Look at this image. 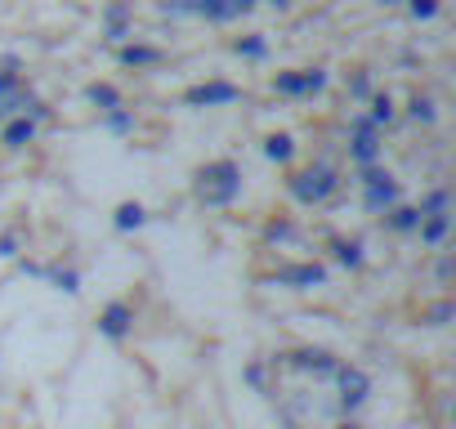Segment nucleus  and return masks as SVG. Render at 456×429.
I'll return each instance as SVG.
<instances>
[{
	"instance_id": "obj_8",
	"label": "nucleus",
	"mask_w": 456,
	"mask_h": 429,
	"mask_svg": "<svg viewBox=\"0 0 456 429\" xmlns=\"http://www.w3.org/2000/svg\"><path fill=\"white\" fill-rule=\"evenodd\" d=\"M130 327H134V309H130L126 300L103 304V313H99V336H108V340H126Z\"/></svg>"
},
{
	"instance_id": "obj_32",
	"label": "nucleus",
	"mask_w": 456,
	"mask_h": 429,
	"mask_svg": "<svg viewBox=\"0 0 456 429\" xmlns=\"http://www.w3.org/2000/svg\"><path fill=\"white\" fill-rule=\"evenodd\" d=\"M256 5H260V0H228V14L238 19V14H251Z\"/></svg>"
},
{
	"instance_id": "obj_1",
	"label": "nucleus",
	"mask_w": 456,
	"mask_h": 429,
	"mask_svg": "<svg viewBox=\"0 0 456 429\" xmlns=\"http://www.w3.org/2000/svg\"><path fill=\"white\" fill-rule=\"evenodd\" d=\"M238 197H242V166L238 161L219 157V161H206L197 170V201L201 206H233Z\"/></svg>"
},
{
	"instance_id": "obj_33",
	"label": "nucleus",
	"mask_w": 456,
	"mask_h": 429,
	"mask_svg": "<svg viewBox=\"0 0 456 429\" xmlns=\"http://www.w3.org/2000/svg\"><path fill=\"white\" fill-rule=\"evenodd\" d=\"M14 90H19V77L0 68V94H14Z\"/></svg>"
},
{
	"instance_id": "obj_23",
	"label": "nucleus",
	"mask_w": 456,
	"mask_h": 429,
	"mask_svg": "<svg viewBox=\"0 0 456 429\" xmlns=\"http://www.w3.org/2000/svg\"><path fill=\"white\" fill-rule=\"evenodd\" d=\"M103 125H108L112 134H130V130H134V117H130V112H126V103H121V108L103 112Z\"/></svg>"
},
{
	"instance_id": "obj_5",
	"label": "nucleus",
	"mask_w": 456,
	"mask_h": 429,
	"mask_svg": "<svg viewBox=\"0 0 456 429\" xmlns=\"http://www.w3.org/2000/svg\"><path fill=\"white\" fill-rule=\"evenodd\" d=\"M278 94H322L327 90V72L322 68H305V72H278L273 77Z\"/></svg>"
},
{
	"instance_id": "obj_10",
	"label": "nucleus",
	"mask_w": 456,
	"mask_h": 429,
	"mask_svg": "<svg viewBox=\"0 0 456 429\" xmlns=\"http://www.w3.org/2000/svg\"><path fill=\"white\" fill-rule=\"evenodd\" d=\"M37 139V121L23 112V117H10L5 125H0V143H5V148H28Z\"/></svg>"
},
{
	"instance_id": "obj_2",
	"label": "nucleus",
	"mask_w": 456,
	"mask_h": 429,
	"mask_svg": "<svg viewBox=\"0 0 456 429\" xmlns=\"http://www.w3.org/2000/svg\"><path fill=\"white\" fill-rule=\"evenodd\" d=\"M358 183H362V206H367L371 214H385V210L398 206V197H403L398 179H394L389 170H376V166H362Z\"/></svg>"
},
{
	"instance_id": "obj_19",
	"label": "nucleus",
	"mask_w": 456,
	"mask_h": 429,
	"mask_svg": "<svg viewBox=\"0 0 456 429\" xmlns=\"http://www.w3.org/2000/svg\"><path fill=\"white\" fill-rule=\"evenodd\" d=\"M331 255H336L345 269H362V260H367V255H362V242H345V238L331 242Z\"/></svg>"
},
{
	"instance_id": "obj_31",
	"label": "nucleus",
	"mask_w": 456,
	"mask_h": 429,
	"mask_svg": "<svg viewBox=\"0 0 456 429\" xmlns=\"http://www.w3.org/2000/svg\"><path fill=\"white\" fill-rule=\"evenodd\" d=\"M14 255H19V238L5 233V238H0V260H14Z\"/></svg>"
},
{
	"instance_id": "obj_36",
	"label": "nucleus",
	"mask_w": 456,
	"mask_h": 429,
	"mask_svg": "<svg viewBox=\"0 0 456 429\" xmlns=\"http://www.w3.org/2000/svg\"><path fill=\"white\" fill-rule=\"evenodd\" d=\"M380 5H403V0H380Z\"/></svg>"
},
{
	"instance_id": "obj_4",
	"label": "nucleus",
	"mask_w": 456,
	"mask_h": 429,
	"mask_svg": "<svg viewBox=\"0 0 456 429\" xmlns=\"http://www.w3.org/2000/svg\"><path fill=\"white\" fill-rule=\"evenodd\" d=\"M242 90L233 81H201L192 90H183V103L188 108H228V103H238Z\"/></svg>"
},
{
	"instance_id": "obj_27",
	"label": "nucleus",
	"mask_w": 456,
	"mask_h": 429,
	"mask_svg": "<svg viewBox=\"0 0 456 429\" xmlns=\"http://www.w3.org/2000/svg\"><path fill=\"white\" fill-rule=\"evenodd\" d=\"M407 10H411L416 23H429V19L438 14V0H407Z\"/></svg>"
},
{
	"instance_id": "obj_12",
	"label": "nucleus",
	"mask_w": 456,
	"mask_h": 429,
	"mask_svg": "<svg viewBox=\"0 0 456 429\" xmlns=\"http://www.w3.org/2000/svg\"><path fill=\"white\" fill-rule=\"evenodd\" d=\"M385 229H394V233H416V229H420V210H416V206H403V201L389 206V210H385Z\"/></svg>"
},
{
	"instance_id": "obj_14",
	"label": "nucleus",
	"mask_w": 456,
	"mask_h": 429,
	"mask_svg": "<svg viewBox=\"0 0 456 429\" xmlns=\"http://www.w3.org/2000/svg\"><path fill=\"white\" fill-rule=\"evenodd\" d=\"M291 362H296V367H305V371H318V376H336V367H340L327 349H300Z\"/></svg>"
},
{
	"instance_id": "obj_7",
	"label": "nucleus",
	"mask_w": 456,
	"mask_h": 429,
	"mask_svg": "<svg viewBox=\"0 0 456 429\" xmlns=\"http://www.w3.org/2000/svg\"><path fill=\"white\" fill-rule=\"evenodd\" d=\"M336 380H340V407H345V411H354V407L367 402L371 380H367L362 367H336Z\"/></svg>"
},
{
	"instance_id": "obj_30",
	"label": "nucleus",
	"mask_w": 456,
	"mask_h": 429,
	"mask_svg": "<svg viewBox=\"0 0 456 429\" xmlns=\"http://www.w3.org/2000/svg\"><path fill=\"white\" fill-rule=\"evenodd\" d=\"M265 238H269V242H282V238H291V224H287V220H278V224H269V229H265Z\"/></svg>"
},
{
	"instance_id": "obj_11",
	"label": "nucleus",
	"mask_w": 456,
	"mask_h": 429,
	"mask_svg": "<svg viewBox=\"0 0 456 429\" xmlns=\"http://www.w3.org/2000/svg\"><path fill=\"white\" fill-rule=\"evenodd\" d=\"M148 224V210L139 206V201H121L117 210H112V229L117 233H134V229H143Z\"/></svg>"
},
{
	"instance_id": "obj_28",
	"label": "nucleus",
	"mask_w": 456,
	"mask_h": 429,
	"mask_svg": "<svg viewBox=\"0 0 456 429\" xmlns=\"http://www.w3.org/2000/svg\"><path fill=\"white\" fill-rule=\"evenodd\" d=\"M349 94H354V99H371V77H367V72H358V77L349 81Z\"/></svg>"
},
{
	"instance_id": "obj_29",
	"label": "nucleus",
	"mask_w": 456,
	"mask_h": 429,
	"mask_svg": "<svg viewBox=\"0 0 456 429\" xmlns=\"http://www.w3.org/2000/svg\"><path fill=\"white\" fill-rule=\"evenodd\" d=\"M447 318H452V304H447V300H443V304H434V309L425 313V322H434V327H443Z\"/></svg>"
},
{
	"instance_id": "obj_18",
	"label": "nucleus",
	"mask_w": 456,
	"mask_h": 429,
	"mask_svg": "<svg viewBox=\"0 0 456 429\" xmlns=\"http://www.w3.org/2000/svg\"><path fill=\"white\" fill-rule=\"evenodd\" d=\"M108 41H126L130 36V5H108Z\"/></svg>"
},
{
	"instance_id": "obj_22",
	"label": "nucleus",
	"mask_w": 456,
	"mask_h": 429,
	"mask_svg": "<svg viewBox=\"0 0 456 429\" xmlns=\"http://www.w3.org/2000/svg\"><path fill=\"white\" fill-rule=\"evenodd\" d=\"M371 125H389L394 121V99L389 94H371V117H367Z\"/></svg>"
},
{
	"instance_id": "obj_25",
	"label": "nucleus",
	"mask_w": 456,
	"mask_h": 429,
	"mask_svg": "<svg viewBox=\"0 0 456 429\" xmlns=\"http://www.w3.org/2000/svg\"><path fill=\"white\" fill-rule=\"evenodd\" d=\"M45 278H50L59 291H68V295H77V291H81V278H77L72 269H54V273H45Z\"/></svg>"
},
{
	"instance_id": "obj_35",
	"label": "nucleus",
	"mask_w": 456,
	"mask_h": 429,
	"mask_svg": "<svg viewBox=\"0 0 456 429\" xmlns=\"http://www.w3.org/2000/svg\"><path fill=\"white\" fill-rule=\"evenodd\" d=\"M340 429H362V425H358V420H345V425H340Z\"/></svg>"
},
{
	"instance_id": "obj_3",
	"label": "nucleus",
	"mask_w": 456,
	"mask_h": 429,
	"mask_svg": "<svg viewBox=\"0 0 456 429\" xmlns=\"http://www.w3.org/2000/svg\"><path fill=\"white\" fill-rule=\"evenodd\" d=\"M336 170L331 166H309V170H300V174H291V197L300 201V206H318V201H327L331 192H336Z\"/></svg>"
},
{
	"instance_id": "obj_34",
	"label": "nucleus",
	"mask_w": 456,
	"mask_h": 429,
	"mask_svg": "<svg viewBox=\"0 0 456 429\" xmlns=\"http://www.w3.org/2000/svg\"><path fill=\"white\" fill-rule=\"evenodd\" d=\"M161 5L175 10V14H188V10H192V0H161Z\"/></svg>"
},
{
	"instance_id": "obj_26",
	"label": "nucleus",
	"mask_w": 456,
	"mask_h": 429,
	"mask_svg": "<svg viewBox=\"0 0 456 429\" xmlns=\"http://www.w3.org/2000/svg\"><path fill=\"white\" fill-rule=\"evenodd\" d=\"M407 112H411V121H425V125H429V121L438 117V112H434V99H420V94H416V99L407 103Z\"/></svg>"
},
{
	"instance_id": "obj_13",
	"label": "nucleus",
	"mask_w": 456,
	"mask_h": 429,
	"mask_svg": "<svg viewBox=\"0 0 456 429\" xmlns=\"http://www.w3.org/2000/svg\"><path fill=\"white\" fill-rule=\"evenodd\" d=\"M447 229H452V210H443V214H425L416 233H420V242H425V247H443Z\"/></svg>"
},
{
	"instance_id": "obj_15",
	"label": "nucleus",
	"mask_w": 456,
	"mask_h": 429,
	"mask_svg": "<svg viewBox=\"0 0 456 429\" xmlns=\"http://www.w3.org/2000/svg\"><path fill=\"white\" fill-rule=\"evenodd\" d=\"M121 63L126 68H157L161 63V50L157 45H121Z\"/></svg>"
},
{
	"instance_id": "obj_20",
	"label": "nucleus",
	"mask_w": 456,
	"mask_h": 429,
	"mask_svg": "<svg viewBox=\"0 0 456 429\" xmlns=\"http://www.w3.org/2000/svg\"><path fill=\"white\" fill-rule=\"evenodd\" d=\"M192 14L210 19V23H228L233 14H228V0H192Z\"/></svg>"
},
{
	"instance_id": "obj_9",
	"label": "nucleus",
	"mask_w": 456,
	"mask_h": 429,
	"mask_svg": "<svg viewBox=\"0 0 456 429\" xmlns=\"http://www.w3.org/2000/svg\"><path fill=\"white\" fill-rule=\"evenodd\" d=\"M287 287H300V291H309V287H322L327 282V269L318 264V260H305V264H291V269H282L278 273Z\"/></svg>"
},
{
	"instance_id": "obj_16",
	"label": "nucleus",
	"mask_w": 456,
	"mask_h": 429,
	"mask_svg": "<svg viewBox=\"0 0 456 429\" xmlns=\"http://www.w3.org/2000/svg\"><path fill=\"white\" fill-rule=\"evenodd\" d=\"M86 99H90L99 112H112V108H121V90H117V85H108V81H94V85H86Z\"/></svg>"
},
{
	"instance_id": "obj_17",
	"label": "nucleus",
	"mask_w": 456,
	"mask_h": 429,
	"mask_svg": "<svg viewBox=\"0 0 456 429\" xmlns=\"http://www.w3.org/2000/svg\"><path fill=\"white\" fill-rule=\"evenodd\" d=\"M265 157H269V161H278V166H287V161L296 157V139H291V134H282V130H278V134H269V139H265Z\"/></svg>"
},
{
	"instance_id": "obj_6",
	"label": "nucleus",
	"mask_w": 456,
	"mask_h": 429,
	"mask_svg": "<svg viewBox=\"0 0 456 429\" xmlns=\"http://www.w3.org/2000/svg\"><path fill=\"white\" fill-rule=\"evenodd\" d=\"M349 157H354V166H376V161H380V139H376V125H371L367 117H358V121H354Z\"/></svg>"
},
{
	"instance_id": "obj_21",
	"label": "nucleus",
	"mask_w": 456,
	"mask_h": 429,
	"mask_svg": "<svg viewBox=\"0 0 456 429\" xmlns=\"http://www.w3.org/2000/svg\"><path fill=\"white\" fill-rule=\"evenodd\" d=\"M416 210H420V220H425V214H443V210H452V197H447V188H434V192H429V197H425Z\"/></svg>"
},
{
	"instance_id": "obj_24",
	"label": "nucleus",
	"mask_w": 456,
	"mask_h": 429,
	"mask_svg": "<svg viewBox=\"0 0 456 429\" xmlns=\"http://www.w3.org/2000/svg\"><path fill=\"white\" fill-rule=\"evenodd\" d=\"M233 50H238L242 59H265V54H269L265 36H242V41H233Z\"/></svg>"
}]
</instances>
